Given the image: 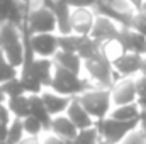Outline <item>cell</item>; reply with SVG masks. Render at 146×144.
<instances>
[{"instance_id": "6da1fadb", "label": "cell", "mask_w": 146, "mask_h": 144, "mask_svg": "<svg viewBox=\"0 0 146 144\" xmlns=\"http://www.w3.org/2000/svg\"><path fill=\"white\" fill-rule=\"evenodd\" d=\"M0 54L21 70L26 54V37L22 27L14 24H0Z\"/></svg>"}, {"instance_id": "7a4b0ae2", "label": "cell", "mask_w": 146, "mask_h": 144, "mask_svg": "<svg viewBox=\"0 0 146 144\" xmlns=\"http://www.w3.org/2000/svg\"><path fill=\"white\" fill-rule=\"evenodd\" d=\"M92 87H94L92 81L85 75H76V73H72L68 70H63V68L56 66L54 73H53V80H51L48 88L60 93V95L75 98V97L82 95L83 92L90 90Z\"/></svg>"}, {"instance_id": "3957f363", "label": "cell", "mask_w": 146, "mask_h": 144, "mask_svg": "<svg viewBox=\"0 0 146 144\" xmlns=\"http://www.w3.org/2000/svg\"><path fill=\"white\" fill-rule=\"evenodd\" d=\"M80 104L85 107V110L94 117V120H102L106 119L112 110V98H110V88H100V87H92L90 90L83 92L82 95L76 97Z\"/></svg>"}, {"instance_id": "277c9868", "label": "cell", "mask_w": 146, "mask_h": 144, "mask_svg": "<svg viewBox=\"0 0 146 144\" xmlns=\"http://www.w3.org/2000/svg\"><path fill=\"white\" fill-rule=\"evenodd\" d=\"M83 75L92 81L94 87H100V88H110L114 85V68H112V63L102 54V51L83 61Z\"/></svg>"}, {"instance_id": "5b68a950", "label": "cell", "mask_w": 146, "mask_h": 144, "mask_svg": "<svg viewBox=\"0 0 146 144\" xmlns=\"http://www.w3.org/2000/svg\"><path fill=\"white\" fill-rule=\"evenodd\" d=\"M24 27L29 34H58L56 17L51 9L41 7H29Z\"/></svg>"}, {"instance_id": "8992f818", "label": "cell", "mask_w": 146, "mask_h": 144, "mask_svg": "<svg viewBox=\"0 0 146 144\" xmlns=\"http://www.w3.org/2000/svg\"><path fill=\"white\" fill-rule=\"evenodd\" d=\"M95 127L99 129V134H100L102 141L110 144H121L134 129L139 127V120H136V122H121V120L106 117L102 120H97Z\"/></svg>"}, {"instance_id": "52a82bcc", "label": "cell", "mask_w": 146, "mask_h": 144, "mask_svg": "<svg viewBox=\"0 0 146 144\" xmlns=\"http://www.w3.org/2000/svg\"><path fill=\"white\" fill-rule=\"evenodd\" d=\"M27 12V0H0V24H14L22 27Z\"/></svg>"}, {"instance_id": "ba28073f", "label": "cell", "mask_w": 146, "mask_h": 144, "mask_svg": "<svg viewBox=\"0 0 146 144\" xmlns=\"http://www.w3.org/2000/svg\"><path fill=\"white\" fill-rule=\"evenodd\" d=\"M112 68L115 73L121 75V78H134L136 75L143 73L145 56H139L134 53H124L112 61Z\"/></svg>"}, {"instance_id": "9c48e42d", "label": "cell", "mask_w": 146, "mask_h": 144, "mask_svg": "<svg viewBox=\"0 0 146 144\" xmlns=\"http://www.w3.org/2000/svg\"><path fill=\"white\" fill-rule=\"evenodd\" d=\"M110 98H112V107L134 104L138 100L134 78H122V80L115 81L110 87Z\"/></svg>"}, {"instance_id": "30bf717a", "label": "cell", "mask_w": 146, "mask_h": 144, "mask_svg": "<svg viewBox=\"0 0 146 144\" xmlns=\"http://www.w3.org/2000/svg\"><path fill=\"white\" fill-rule=\"evenodd\" d=\"M54 68H56V65H54V61L51 58H36L31 65L22 66L19 70V73H26V75L34 76L44 88H48L49 83H51V80H53Z\"/></svg>"}, {"instance_id": "8fae6325", "label": "cell", "mask_w": 146, "mask_h": 144, "mask_svg": "<svg viewBox=\"0 0 146 144\" xmlns=\"http://www.w3.org/2000/svg\"><path fill=\"white\" fill-rule=\"evenodd\" d=\"M29 48L36 58H54L58 53V34H29Z\"/></svg>"}, {"instance_id": "7c38bea8", "label": "cell", "mask_w": 146, "mask_h": 144, "mask_svg": "<svg viewBox=\"0 0 146 144\" xmlns=\"http://www.w3.org/2000/svg\"><path fill=\"white\" fill-rule=\"evenodd\" d=\"M95 17H97V14L94 12V9H72V15H70L72 34L90 36Z\"/></svg>"}, {"instance_id": "4fadbf2b", "label": "cell", "mask_w": 146, "mask_h": 144, "mask_svg": "<svg viewBox=\"0 0 146 144\" xmlns=\"http://www.w3.org/2000/svg\"><path fill=\"white\" fill-rule=\"evenodd\" d=\"M121 29L122 27L119 24H115L114 20H110L107 17H102V15H97L95 22H94V27H92V32H90V37L102 46L104 42L117 39Z\"/></svg>"}, {"instance_id": "5bb4252c", "label": "cell", "mask_w": 146, "mask_h": 144, "mask_svg": "<svg viewBox=\"0 0 146 144\" xmlns=\"http://www.w3.org/2000/svg\"><path fill=\"white\" fill-rule=\"evenodd\" d=\"M117 41L122 46L124 53H134L139 56H146V36L143 34L133 29H121Z\"/></svg>"}, {"instance_id": "9a60e30c", "label": "cell", "mask_w": 146, "mask_h": 144, "mask_svg": "<svg viewBox=\"0 0 146 144\" xmlns=\"http://www.w3.org/2000/svg\"><path fill=\"white\" fill-rule=\"evenodd\" d=\"M41 98L44 102V107L48 108L49 115L51 117H56V115H63L66 114V110L72 104V98L70 97H65V95H60L49 88H44L41 92Z\"/></svg>"}, {"instance_id": "2e32d148", "label": "cell", "mask_w": 146, "mask_h": 144, "mask_svg": "<svg viewBox=\"0 0 146 144\" xmlns=\"http://www.w3.org/2000/svg\"><path fill=\"white\" fill-rule=\"evenodd\" d=\"M66 115H68V119L72 120L73 124L76 126L78 131L88 129V127H94V126H95L94 117L85 110V107L80 104V100H78L76 97L72 98V104H70V107H68V110H66Z\"/></svg>"}, {"instance_id": "e0dca14e", "label": "cell", "mask_w": 146, "mask_h": 144, "mask_svg": "<svg viewBox=\"0 0 146 144\" xmlns=\"http://www.w3.org/2000/svg\"><path fill=\"white\" fill-rule=\"evenodd\" d=\"M48 131H51L53 134L60 136L61 139H65V141H68V143H70V141H73V139L76 137V134H78L76 126L73 124L70 119H68V115H66V114L53 117Z\"/></svg>"}, {"instance_id": "ac0fdd59", "label": "cell", "mask_w": 146, "mask_h": 144, "mask_svg": "<svg viewBox=\"0 0 146 144\" xmlns=\"http://www.w3.org/2000/svg\"><path fill=\"white\" fill-rule=\"evenodd\" d=\"M54 65L63 68V70H68L72 73L76 75H83V59L76 54V53H63V51H58L53 58Z\"/></svg>"}, {"instance_id": "d6986e66", "label": "cell", "mask_w": 146, "mask_h": 144, "mask_svg": "<svg viewBox=\"0 0 146 144\" xmlns=\"http://www.w3.org/2000/svg\"><path fill=\"white\" fill-rule=\"evenodd\" d=\"M141 115V108L138 107V104H127V105H119V107H112L110 114L107 117L121 120V122H136L139 120Z\"/></svg>"}, {"instance_id": "ffe728a7", "label": "cell", "mask_w": 146, "mask_h": 144, "mask_svg": "<svg viewBox=\"0 0 146 144\" xmlns=\"http://www.w3.org/2000/svg\"><path fill=\"white\" fill-rule=\"evenodd\" d=\"M7 108L10 110L14 119H24L31 115V105H29V95H21V97H12L7 98L5 102Z\"/></svg>"}, {"instance_id": "44dd1931", "label": "cell", "mask_w": 146, "mask_h": 144, "mask_svg": "<svg viewBox=\"0 0 146 144\" xmlns=\"http://www.w3.org/2000/svg\"><path fill=\"white\" fill-rule=\"evenodd\" d=\"M29 105H31V115L39 119L42 122V126L46 129H49V124H51V115L48 112V108L44 107V102L41 98V95H29Z\"/></svg>"}, {"instance_id": "7402d4cb", "label": "cell", "mask_w": 146, "mask_h": 144, "mask_svg": "<svg viewBox=\"0 0 146 144\" xmlns=\"http://www.w3.org/2000/svg\"><path fill=\"white\" fill-rule=\"evenodd\" d=\"M99 53H100V44L97 41H94L90 36H80V42H78V48H76V54L83 61L97 56Z\"/></svg>"}, {"instance_id": "603a6c76", "label": "cell", "mask_w": 146, "mask_h": 144, "mask_svg": "<svg viewBox=\"0 0 146 144\" xmlns=\"http://www.w3.org/2000/svg\"><path fill=\"white\" fill-rule=\"evenodd\" d=\"M102 141L100 134H99V129L94 126V127H88V129H82L78 131L76 137L73 139V144H99Z\"/></svg>"}, {"instance_id": "cb8c5ba5", "label": "cell", "mask_w": 146, "mask_h": 144, "mask_svg": "<svg viewBox=\"0 0 146 144\" xmlns=\"http://www.w3.org/2000/svg\"><path fill=\"white\" fill-rule=\"evenodd\" d=\"M21 120H22V127H24L26 136L41 137L42 132L48 131V129L42 126V122H41L39 119H36V117H33V115H27V117H24V119H21Z\"/></svg>"}, {"instance_id": "d4e9b609", "label": "cell", "mask_w": 146, "mask_h": 144, "mask_svg": "<svg viewBox=\"0 0 146 144\" xmlns=\"http://www.w3.org/2000/svg\"><path fill=\"white\" fill-rule=\"evenodd\" d=\"M19 78L22 81V87L26 90V95H41V92L44 90V87L37 81L34 76H31V75L19 73Z\"/></svg>"}, {"instance_id": "484cf974", "label": "cell", "mask_w": 146, "mask_h": 144, "mask_svg": "<svg viewBox=\"0 0 146 144\" xmlns=\"http://www.w3.org/2000/svg\"><path fill=\"white\" fill-rule=\"evenodd\" d=\"M78 42H80V36H76V34H65V36L58 34V51L76 53Z\"/></svg>"}, {"instance_id": "4316f807", "label": "cell", "mask_w": 146, "mask_h": 144, "mask_svg": "<svg viewBox=\"0 0 146 144\" xmlns=\"http://www.w3.org/2000/svg\"><path fill=\"white\" fill-rule=\"evenodd\" d=\"M24 136H26V132H24V127H22V120L21 119H14L10 127H9V132H7V137H5V144H17Z\"/></svg>"}, {"instance_id": "83f0119b", "label": "cell", "mask_w": 146, "mask_h": 144, "mask_svg": "<svg viewBox=\"0 0 146 144\" xmlns=\"http://www.w3.org/2000/svg\"><path fill=\"white\" fill-rule=\"evenodd\" d=\"M19 76V68L12 66L2 54H0V85H5L7 81Z\"/></svg>"}, {"instance_id": "f1b7e54d", "label": "cell", "mask_w": 146, "mask_h": 144, "mask_svg": "<svg viewBox=\"0 0 146 144\" xmlns=\"http://www.w3.org/2000/svg\"><path fill=\"white\" fill-rule=\"evenodd\" d=\"M100 51H102V54L109 59L110 63H112L114 59H117L121 54H124V49H122V46L119 44L117 39L109 41V42H104V44L100 46Z\"/></svg>"}, {"instance_id": "f546056e", "label": "cell", "mask_w": 146, "mask_h": 144, "mask_svg": "<svg viewBox=\"0 0 146 144\" xmlns=\"http://www.w3.org/2000/svg\"><path fill=\"white\" fill-rule=\"evenodd\" d=\"M2 88H3V92H5L7 98L26 95V90H24L22 81H21V78H19V76H17V78H14V80H10V81H7L5 85H2Z\"/></svg>"}, {"instance_id": "4dcf8cb0", "label": "cell", "mask_w": 146, "mask_h": 144, "mask_svg": "<svg viewBox=\"0 0 146 144\" xmlns=\"http://www.w3.org/2000/svg\"><path fill=\"white\" fill-rule=\"evenodd\" d=\"M12 120H14V117H12L10 110L7 108V105H5V104H3V105H0V139H3V141H5V137H7V132H9V127H10Z\"/></svg>"}, {"instance_id": "1f68e13d", "label": "cell", "mask_w": 146, "mask_h": 144, "mask_svg": "<svg viewBox=\"0 0 146 144\" xmlns=\"http://www.w3.org/2000/svg\"><path fill=\"white\" fill-rule=\"evenodd\" d=\"M129 29H133V31H136V32L146 36V14L136 12L134 17H133V22H131V27Z\"/></svg>"}, {"instance_id": "d6a6232c", "label": "cell", "mask_w": 146, "mask_h": 144, "mask_svg": "<svg viewBox=\"0 0 146 144\" xmlns=\"http://www.w3.org/2000/svg\"><path fill=\"white\" fill-rule=\"evenodd\" d=\"M121 144H146V134L138 127V129H134Z\"/></svg>"}, {"instance_id": "836d02e7", "label": "cell", "mask_w": 146, "mask_h": 144, "mask_svg": "<svg viewBox=\"0 0 146 144\" xmlns=\"http://www.w3.org/2000/svg\"><path fill=\"white\" fill-rule=\"evenodd\" d=\"M39 144H68V141L61 139L60 136L53 134L51 131H44L42 136L39 137Z\"/></svg>"}, {"instance_id": "e575fe53", "label": "cell", "mask_w": 146, "mask_h": 144, "mask_svg": "<svg viewBox=\"0 0 146 144\" xmlns=\"http://www.w3.org/2000/svg\"><path fill=\"white\" fill-rule=\"evenodd\" d=\"M99 0H66L72 9H94Z\"/></svg>"}, {"instance_id": "d590c367", "label": "cell", "mask_w": 146, "mask_h": 144, "mask_svg": "<svg viewBox=\"0 0 146 144\" xmlns=\"http://www.w3.org/2000/svg\"><path fill=\"white\" fill-rule=\"evenodd\" d=\"M134 83H136V92H138V97H145L146 95V75L141 73L134 78Z\"/></svg>"}, {"instance_id": "8d00e7d4", "label": "cell", "mask_w": 146, "mask_h": 144, "mask_svg": "<svg viewBox=\"0 0 146 144\" xmlns=\"http://www.w3.org/2000/svg\"><path fill=\"white\" fill-rule=\"evenodd\" d=\"M17 144H39V137H34V136H24Z\"/></svg>"}, {"instance_id": "74e56055", "label": "cell", "mask_w": 146, "mask_h": 144, "mask_svg": "<svg viewBox=\"0 0 146 144\" xmlns=\"http://www.w3.org/2000/svg\"><path fill=\"white\" fill-rule=\"evenodd\" d=\"M139 129L146 134V110H141V115H139Z\"/></svg>"}, {"instance_id": "f35d334b", "label": "cell", "mask_w": 146, "mask_h": 144, "mask_svg": "<svg viewBox=\"0 0 146 144\" xmlns=\"http://www.w3.org/2000/svg\"><path fill=\"white\" fill-rule=\"evenodd\" d=\"M127 2H129V3L138 10V12H139V9H141V5H143V2H145V0H127Z\"/></svg>"}, {"instance_id": "ab89813d", "label": "cell", "mask_w": 146, "mask_h": 144, "mask_svg": "<svg viewBox=\"0 0 146 144\" xmlns=\"http://www.w3.org/2000/svg\"><path fill=\"white\" fill-rule=\"evenodd\" d=\"M5 102H7V95H5V92H3V88L0 85V105H3Z\"/></svg>"}, {"instance_id": "60d3db41", "label": "cell", "mask_w": 146, "mask_h": 144, "mask_svg": "<svg viewBox=\"0 0 146 144\" xmlns=\"http://www.w3.org/2000/svg\"><path fill=\"white\" fill-rule=\"evenodd\" d=\"M139 12H143V14H146V0L143 2V5H141V9H139Z\"/></svg>"}, {"instance_id": "b9f144b4", "label": "cell", "mask_w": 146, "mask_h": 144, "mask_svg": "<svg viewBox=\"0 0 146 144\" xmlns=\"http://www.w3.org/2000/svg\"><path fill=\"white\" fill-rule=\"evenodd\" d=\"M143 73L146 75V56H145V68H143Z\"/></svg>"}, {"instance_id": "7bdbcfd3", "label": "cell", "mask_w": 146, "mask_h": 144, "mask_svg": "<svg viewBox=\"0 0 146 144\" xmlns=\"http://www.w3.org/2000/svg\"><path fill=\"white\" fill-rule=\"evenodd\" d=\"M99 144H110V143H106V141H100Z\"/></svg>"}, {"instance_id": "ee69618b", "label": "cell", "mask_w": 146, "mask_h": 144, "mask_svg": "<svg viewBox=\"0 0 146 144\" xmlns=\"http://www.w3.org/2000/svg\"><path fill=\"white\" fill-rule=\"evenodd\" d=\"M0 144H5V141H3V139H0Z\"/></svg>"}]
</instances>
